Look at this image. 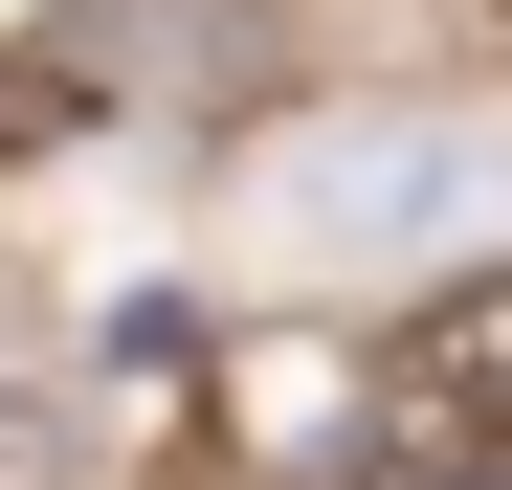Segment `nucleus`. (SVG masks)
<instances>
[{"label":"nucleus","instance_id":"1","mask_svg":"<svg viewBox=\"0 0 512 490\" xmlns=\"http://www.w3.org/2000/svg\"><path fill=\"white\" fill-rule=\"evenodd\" d=\"M490 201H512V156L468 112H334V134L268 156V245L290 268H423V245H468Z\"/></svg>","mask_w":512,"mask_h":490},{"label":"nucleus","instance_id":"2","mask_svg":"<svg viewBox=\"0 0 512 490\" xmlns=\"http://www.w3.org/2000/svg\"><path fill=\"white\" fill-rule=\"evenodd\" d=\"M401 446L468 468V490H512V268L446 290V312H401Z\"/></svg>","mask_w":512,"mask_h":490}]
</instances>
